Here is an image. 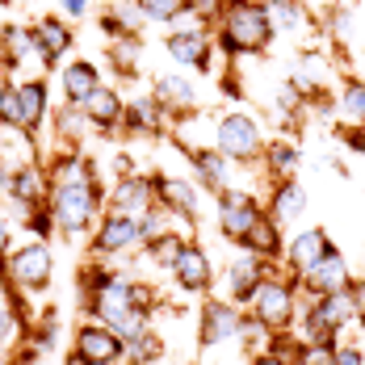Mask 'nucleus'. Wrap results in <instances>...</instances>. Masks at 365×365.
<instances>
[{"label": "nucleus", "mask_w": 365, "mask_h": 365, "mask_svg": "<svg viewBox=\"0 0 365 365\" xmlns=\"http://www.w3.org/2000/svg\"><path fill=\"white\" fill-rule=\"evenodd\" d=\"M34 51V38H30V30H4V38H0V63L13 72V68H21V59Z\"/></svg>", "instance_id": "c85d7f7f"}, {"label": "nucleus", "mask_w": 365, "mask_h": 365, "mask_svg": "<svg viewBox=\"0 0 365 365\" xmlns=\"http://www.w3.org/2000/svg\"><path fill=\"white\" fill-rule=\"evenodd\" d=\"M264 4H269V17H273L277 34H298V30L311 26V13H307L302 0H264Z\"/></svg>", "instance_id": "bb28decb"}, {"label": "nucleus", "mask_w": 365, "mask_h": 365, "mask_svg": "<svg viewBox=\"0 0 365 365\" xmlns=\"http://www.w3.org/2000/svg\"><path fill=\"white\" fill-rule=\"evenodd\" d=\"M269 269H273V264H269L264 256L244 252V248H240V256L222 269V298H231V302H240V307H244V298L256 290V282H260Z\"/></svg>", "instance_id": "9b49d317"}, {"label": "nucleus", "mask_w": 365, "mask_h": 365, "mask_svg": "<svg viewBox=\"0 0 365 365\" xmlns=\"http://www.w3.org/2000/svg\"><path fill=\"white\" fill-rule=\"evenodd\" d=\"M26 231H34L38 240H46L51 231H59L55 227V215H51V202H38V206L26 210Z\"/></svg>", "instance_id": "e433bc0d"}, {"label": "nucleus", "mask_w": 365, "mask_h": 365, "mask_svg": "<svg viewBox=\"0 0 365 365\" xmlns=\"http://www.w3.org/2000/svg\"><path fill=\"white\" fill-rule=\"evenodd\" d=\"M173 277H177V286L185 294H206L215 286V264H210V256L206 248H197V244H185L181 256H177V264H173Z\"/></svg>", "instance_id": "4468645a"}, {"label": "nucleus", "mask_w": 365, "mask_h": 365, "mask_svg": "<svg viewBox=\"0 0 365 365\" xmlns=\"http://www.w3.org/2000/svg\"><path fill=\"white\" fill-rule=\"evenodd\" d=\"M139 9H143V17L147 21H177L181 17V9H185V0H139Z\"/></svg>", "instance_id": "c9c22d12"}, {"label": "nucleus", "mask_w": 365, "mask_h": 365, "mask_svg": "<svg viewBox=\"0 0 365 365\" xmlns=\"http://www.w3.org/2000/svg\"><path fill=\"white\" fill-rule=\"evenodd\" d=\"M122 122H126L130 130H139V135H160L164 122H168V113H164V106H160L155 97H135V101L126 106V113H122Z\"/></svg>", "instance_id": "393cba45"}, {"label": "nucleus", "mask_w": 365, "mask_h": 365, "mask_svg": "<svg viewBox=\"0 0 365 365\" xmlns=\"http://www.w3.org/2000/svg\"><path fill=\"white\" fill-rule=\"evenodd\" d=\"M189 244L185 235H177V231H168V235H160V240H151V244H143L147 252H151V260L155 264H164V269H173L177 264V256H181V248Z\"/></svg>", "instance_id": "2f4dec72"}, {"label": "nucleus", "mask_w": 365, "mask_h": 365, "mask_svg": "<svg viewBox=\"0 0 365 365\" xmlns=\"http://www.w3.org/2000/svg\"><path fill=\"white\" fill-rule=\"evenodd\" d=\"M340 118L344 126H365V80H349L340 88Z\"/></svg>", "instance_id": "cd10ccee"}, {"label": "nucleus", "mask_w": 365, "mask_h": 365, "mask_svg": "<svg viewBox=\"0 0 365 365\" xmlns=\"http://www.w3.org/2000/svg\"><path fill=\"white\" fill-rule=\"evenodd\" d=\"M97 88H101V68H97V63L76 59V63L63 68V97H68L72 106H84Z\"/></svg>", "instance_id": "412c9836"}, {"label": "nucleus", "mask_w": 365, "mask_h": 365, "mask_svg": "<svg viewBox=\"0 0 365 365\" xmlns=\"http://www.w3.org/2000/svg\"><path fill=\"white\" fill-rule=\"evenodd\" d=\"M113 42V63L122 76H135V55H139V34H122V38H110Z\"/></svg>", "instance_id": "f704fd0d"}, {"label": "nucleus", "mask_w": 365, "mask_h": 365, "mask_svg": "<svg viewBox=\"0 0 365 365\" xmlns=\"http://www.w3.org/2000/svg\"><path fill=\"white\" fill-rule=\"evenodd\" d=\"M260 160H264V168H269L273 181L298 177V168H302V151H298V143H290V139H269L264 151H260Z\"/></svg>", "instance_id": "b1692460"}, {"label": "nucleus", "mask_w": 365, "mask_h": 365, "mask_svg": "<svg viewBox=\"0 0 365 365\" xmlns=\"http://www.w3.org/2000/svg\"><path fill=\"white\" fill-rule=\"evenodd\" d=\"M215 26H219V51L227 59L260 55V51H269V42L277 34L264 0H227Z\"/></svg>", "instance_id": "f257e3e1"}, {"label": "nucleus", "mask_w": 365, "mask_h": 365, "mask_svg": "<svg viewBox=\"0 0 365 365\" xmlns=\"http://www.w3.org/2000/svg\"><path fill=\"white\" fill-rule=\"evenodd\" d=\"M0 155H4V135H0Z\"/></svg>", "instance_id": "49530a36"}, {"label": "nucleus", "mask_w": 365, "mask_h": 365, "mask_svg": "<svg viewBox=\"0 0 365 365\" xmlns=\"http://www.w3.org/2000/svg\"><path fill=\"white\" fill-rule=\"evenodd\" d=\"M215 147H219L227 160L235 164H252L264 151V135H260V122L252 113H222L219 126H215Z\"/></svg>", "instance_id": "7ed1b4c3"}, {"label": "nucleus", "mask_w": 365, "mask_h": 365, "mask_svg": "<svg viewBox=\"0 0 365 365\" xmlns=\"http://www.w3.org/2000/svg\"><path fill=\"white\" fill-rule=\"evenodd\" d=\"M294 365H336V340H298Z\"/></svg>", "instance_id": "c756f323"}, {"label": "nucleus", "mask_w": 365, "mask_h": 365, "mask_svg": "<svg viewBox=\"0 0 365 365\" xmlns=\"http://www.w3.org/2000/svg\"><path fill=\"white\" fill-rule=\"evenodd\" d=\"M0 181H4V189H9V197H13V202H21L26 210L51 197V177H46L38 164H30V160H26V164H13Z\"/></svg>", "instance_id": "ddd939ff"}, {"label": "nucleus", "mask_w": 365, "mask_h": 365, "mask_svg": "<svg viewBox=\"0 0 365 365\" xmlns=\"http://www.w3.org/2000/svg\"><path fill=\"white\" fill-rule=\"evenodd\" d=\"M113 17L130 30V34H139L147 26V17H143V9H139V0H113V9H110Z\"/></svg>", "instance_id": "4c0bfd02"}, {"label": "nucleus", "mask_w": 365, "mask_h": 365, "mask_svg": "<svg viewBox=\"0 0 365 365\" xmlns=\"http://www.w3.org/2000/svg\"><path fill=\"white\" fill-rule=\"evenodd\" d=\"M353 286V269H349V256L340 248H328L319 256V264L298 282V294L302 298H315V294H336V290H349Z\"/></svg>", "instance_id": "9d476101"}, {"label": "nucleus", "mask_w": 365, "mask_h": 365, "mask_svg": "<svg viewBox=\"0 0 365 365\" xmlns=\"http://www.w3.org/2000/svg\"><path fill=\"white\" fill-rule=\"evenodd\" d=\"M84 126H93V122H88V118H84V110H80V106H72V101H68V106L59 110V118H55L59 143H63V139H68V143H76V139H84Z\"/></svg>", "instance_id": "7c9ffc66"}, {"label": "nucleus", "mask_w": 365, "mask_h": 365, "mask_svg": "<svg viewBox=\"0 0 365 365\" xmlns=\"http://www.w3.org/2000/svg\"><path fill=\"white\" fill-rule=\"evenodd\" d=\"M240 248H244V252L264 256L269 264H277V260H282V252H286V227H277V222L264 215V219H260L252 231H248V240H244Z\"/></svg>", "instance_id": "aec40b11"}, {"label": "nucleus", "mask_w": 365, "mask_h": 365, "mask_svg": "<svg viewBox=\"0 0 365 365\" xmlns=\"http://www.w3.org/2000/svg\"><path fill=\"white\" fill-rule=\"evenodd\" d=\"M328 248H331V235L324 227H298L294 235H286V252H282L286 273H290L294 282H302L319 264V256L328 252Z\"/></svg>", "instance_id": "6e6552de"}, {"label": "nucleus", "mask_w": 365, "mask_h": 365, "mask_svg": "<svg viewBox=\"0 0 365 365\" xmlns=\"http://www.w3.org/2000/svg\"><path fill=\"white\" fill-rule=\"evenodd\" d=\"M248 365H294V357L290 353H282V349H264V353L248 357Z\"/></svg>", "instance_id": "a19ab883"}, {"label": "nucleus", "mask_w": 365, "mask_h": 365, "mask_svg": "<svg viewBox=\"0 0 365 365\" xmlns=\"http://www.w3.org/2000/svg\"><path fill=\"white\" fill-rule=\"evenodd\" d=\"M0 126H13V130H21V97H17V84L4 93V101H0Z\"/></svg>", "instance_id": "58836bf2"}, {"label": "nucleus", "mask_w": 365, "mask_h": 365, "mask_svg": "<svg viewBox=\"0 0 365 365\" xmlns=\"http://www.w3.org/2000/svg\"><path fill=\"white\" fill-rule=\"evenodd\" d=\"M17 97H21V135H34L46 118V84L42 80L17 84Z\"/></svg>", "instance_id": "a878e982"}, {"label": "nucleus", "mask_w": 365, "mask_h": 365, "mask_svg": "<svg viewBox=\"0 0 365 365\" xmlns=\"http://www.w3.org/2000/svg\"><path fill=\"white\" fill-rule=\"evenodd\" d=\"M164 51L181 68H197V72L210 68V34L206 30H173V34L164 38Z\"/></svg>", "instance_id": "dca6fc26"}, {"label": "nucleus", "mask_w": 365, "mask_h": 365, "mask_svg": "<svg viewBox=\"0 0 365 365\" xmlns=\"http://www.w3.org/2000/svg\"><path fill=\"white\" fill-rule=\"evenodd\" d=\"M130 365H135V361H130Z\"/></svg>", "instance_id": "de8ad7c7"}, {"label": "nucleus", "mask_w": 365, "mask_h": 365, "mask_svg": "<svg viewBox=\"0 0 365 365\" xmlns=\"http://www.w3.org/2000/svg\"><path fill=\"white\" fill-rule=\"evenodd\" d=\"M30 38H34V51L42 55L46 68H55V63L63 59V51L72 46V30H68L59 17H42L34 30H30Z\"/></svg>", "instance_id": "a211bd4d"}, {"label": "nucleus", "mask_w": 365, "mask_h": 365, "mask_svg": "<svg viewBox=\"0 0 365 365\" xmlns=\"http://www.w3.org/2000/svg\"><path fill=\"white\" fill-rule=\"evenodd\" d=\"M353 298H357V324L365 328V277H353Z\"/></svg>", "instance_id": "37998d69"}, {"label": "nucleus", "mask_w": 365, "mask_h": 365, "mask_svg": "<svg viewBox=\"0 0 365 365\" xmlns=\"http://www.w3.org/2000/svg\"><path fill=\"white\" fill-rule=\"evenodd\" d=\"M336 365H365V349L361 344H344V340H336Z\"/></svg>", "instance_id": "ea45409f"}, {"label": "nucleus", "mask_w": 365, "mask_h": 365, "mask_svg": "<svg viewBox=\"0 0 365 365\" xmlns=\"http://www.w3.org/2000/svg\"><path fill=\"white\" fill-rule=\"evenodd\" d=\"M244 328V307L231 298H206L202 315H197V340L202 349H219V344H240Z\"/></svg>", "instance_id": "423d86ee"}, {"label": "nucleus", "mask_w": 365, "mask_h": 365, "mask_svg": "<svg viewBox=\"0 0 365 365\" xmlns=\"http://www.w3.org/2000/svg\"><path fill=\"white\" fill-rule=\"evenodd\" d=\"M80 110H84V118H88L97 130H113V126L122 122V113H126V101H122L113 88H106V84H101V88H97V93H93Z\"/></svg>", "instance_id": "4be33fe9"}, {"label": "nucleus", "mask_w": 365, "mask_h": 365, "mask_svg": "<svg viewBox=\"0 0 365 365\" xmlns=\"http://www.w3.org/2000/svg\"><path fill=\"white\" fill-rule=\"evenodd\" d=\"M155 181V202L164 206V210H173L177 219H185L189 227L197 222V193H193V185L181 181V177H151Z\"/></svg>", "instance_id": "f3484780"}, {"label": "nucleus", "mask_w": 365, "mask_h": 365, "mask_svg": "<svg viewBox=\"0 0 365 365\" xmlns=\"http://www.w3.org/2000/svg\"><path fill=\"white\" fill-rule=\"evenodd\" d=\"M189 164L197 168V181L206 185L210 193H222L231 185V160L222 155L219 147H193L189 151Z\"/></svg>", "instance_id": "6ab92c4d"}, {"label": "nucleus", "mask_w": 365, "mask_h": 365, "mask_svg": "<svg viewBox=\"0 0 365 365\" xmlns=\"http://www.w3.org/2000/svg\"><path fill=\"white\" fill-rule=\"evenodd\" d=\"M151 206H155V181H151V177H139V173H122V181L113 185V193H110L113 215L143 219Z\"/></svg>", "instance_id": "f8f14e48"}, {"label": "nucleus", "mask_w": 365, "mask_h": 365, "mask_svg": "<svg viewBox=\"0 0 365 365\" xmlns=\"http://www.w3.org/2000/svg\"><path fill=\"white\" fill-rule=\"evenodd\" d=\"M63 9H68L72 17H84V13H88V0H63Z\"/></svg>", "instance_id": "c03bdc74"}, {"label": "nucleus", "mask_w": 365, "mask_h": 365, "mask_svg": "<svg viewBox=\"0 0 365 365\" xmlns=\"http://www.w3.org/2000/svg\"><path fill=\"white\" fill-rule=\"evenodd\" d=\"M173 219H177V215H173V210H164V206L155 202L143 219H139V227H143V244L160 240V235H168V231H173Z\"/></svg>", "instance_id": "72a5a7b5"}, {"label": "nucleus", "mask_w": 365, "mask_h": 365, "mask_svg": "<svg viewBox=\"0 0 365 365\" xmlns=\"http://www.w3.org/2000/svg\"><path fill=\"white\" fill-rule=\"evenodd\" d=\"M344 143L353 147L357 155H365V126H344Z\"/></svg>", "instance_id": "79ce46f5"}, {"label": "nucleus", "mask_w": 365, "mask_h": 365, "mask_svg": "<svg viewBox=\"0 0 365 365\" xmlns=\"http://www.w3.org/2000/svg\"><path fill=\"white\" fill-rule=\"evenodd\" d=\"M298 282L290 273H277V264L256 282V290L244 298V311L252 315L256 324H264L269 331H290L298 319Z\"/></svg>", "instance_id": "f03ea898"}, {"label": "nucleus", "mask_w": 365, "mask_h": 365, "mask_svg": "<svg viewBox=\"0 0 365 365\" xmlns=\"http://www.w3.org/2000/svg\"><path fill=\"white\" fill-rule=\"evenodd\" d=\"M72 365H76V361H72Z\"/></svg>", "instance_id": "09e8293b"}, {"label": "nucleus", "mask_w": 365, "mask_h": 365, "mask_svg": "<svg viewBox=\"0 0 365 365\" xmlns=\"http://www.w3.org/2000/svg\"><path fill=\"white\" fill-rule=\"evenodd\" d=\"M4 93H9V84H4V80H0V101H4Z\"/></svg>", "instance_id": "a18cd8bd"}, {"label": "nucleus", "mask_w": 365, "mask_h": 365, "mask_svg": "<svg viewBox=\"0 0 365 365\" xmlns=\"http://www.w3.org/2000/svg\"><path fill=\"white\" fill-rule=\"evenodd\" d=\"M219 231L227 244H244L248 240V231H252L256 222L264 219V206H260V197L256 193H244V189H222L219 193Z\"/></svg>", "instance_id": "39448f33"}, {"label": "nucleus", "mask_w": 365, "mask_h": 365, "mask_svg": "<svg viewBox=\"0 0 365 365\" xmlns=\"http://www.w3.org/2000/svg\"><path fill=\"white\" fill-rule=\"evenodd\" d=\"M51 269H55V260H51V248L34 240V244H26V248H17V252L4 260V273H9V282L17 286L21 294H38L51 286Z\"/></svg>", "instance_id": "0eeeda50"}, {"label": "nucleus", "mask_w": 365, "mask_h": 365, "mask_svg": "<svg viewBox=\"0 0 365 365\" xmlns=\"http://www.w3.org/2000/svg\"><path fill=\"white\" fill-rule=\"evenodd\" d=\"M126 357V340L101 324V319H88L76 328V344H72V361L76 365H118Z\"/></svg>", "instance_id": "20e7f679"}, {"label": "nucleus", "mask_w": 365, "mask_h": 365, "mask_svg": "<svg viewBox=\"0 0 365 365\" xmlns=\"http://www.w3.org/2000/svg\"><path fill=\"white\" fill-rule=\"evenodd\" d=\"M155 101L164 106V113H189L197 110V88L185 76H160L155 80Z\"/></svg>", "instance_id": "5701e85b"}, {"label": "nucleus", "mask_w": 365, "mask_h": 365, "mask_svg": "<svg viewBox=\"0 0 365 365\" xmlns=\"http://www.w3.org/2000/svg\"><path fill=\"white\" fill-rule=\"evenodd\" d=\"M160 353H164V344H160V336H155V331H143V336L126 340V357H130L135 365H151Z\"/></svg>", "instance_id": "473e14b6"}, {"label": "nucleus", "mask_w": 365, "mask_h": 365, "mask_svg": "<svg viewBox=\"0 0 365 365\" xmlns=\"http://www.w3.org/2000/svg\"><path fill=\"white\" fill-rule=\"evenodd\" d=\"M143 248V227L130 215H106L97 222V235H93V256H122Z\"/></svg>", "instance_id": "1a4fd4ad"}, {"label": "nucleus", "mask_w": 365, "mask_h": 365, "mask_svg": "<svg viewBox=\"0 0 365 365\" xmlns=\"http://www.w3.org/2000/svg\"><path fill=\"white\" fill-rule=\"evenodd\" d=\"M264 215L277 222V227H294V222L307 215V189L298 185V177L273 181V193H269V206H264Z\"/></svg>", "instance_id": "2eb2a0df"}]
</instances>
